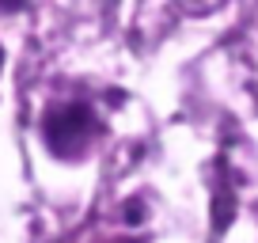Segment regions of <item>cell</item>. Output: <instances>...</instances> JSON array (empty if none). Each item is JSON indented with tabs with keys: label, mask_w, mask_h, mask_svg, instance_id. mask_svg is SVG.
<instances>
[{
	"label": "cell",
	"mask_w": 258,
	"mask_h": 243,
	"mask_svg": "<svg viewBox=\"0 0 258 243\" xmlns=\"http://www.w3.org/2000/svg\"><path fill=\"white\" fill-rule=\"evenodd\" d=\"M4 4H19V0H4Z\"/></svg>",
	"instance_id": "2"
},
{
	"label": "cell",
	"mask_w": 258,
	"mask_h": 243,
	"mask_svg": "<svg viewBox=\"0 0 258 243\" xmlns=\"http://www.w3.org/2000/svg\"><path fill=\"white\" fill-rule=\"evenodd\" d=\"M0 61H4V53H0Z\"/></svg>",
	"instance_id": "3"
},
{
	"label": "cell",
	"mask_w": 258,
	"mask_h": 243,
	"mask_svg": "<svg viewBox=\"0 0 258 243\" xmlns=\"http://www.w3.org/2000/svg\"><path fill=\"white\" fill-rule=\"evenodd\" d=\"M91 137V110L88 106H57L46 118V145L57 156H69Z\"/></svg>",
	"instance_id": "1"
}]
</instances>
